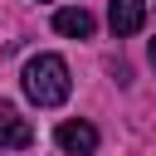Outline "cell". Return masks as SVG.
Returning <instances> with one entry per match:
<instances>
[{"instance_id": "obj_1", "label": "cell", "mask_w": 156, "mask_h": 156, "mask_svg": "<svg viewBox=\"0 0 156 156\" xmlns=\"http://www.w3.org/2000/svg\"><path fill=\"white\" fill-rule=\"evenodd\" d=\"M68 63L58 58V54H34L29 63H24V93H29V102H39V107H58L63 98H68Z\"/></svg>"}, {"instance_id": "obj_2", "label": "cell", "mask_w": 156, "mask_h": 156, "mask_svg": "<svg viewBox=\"0 0 156 156\" xmlns=\"http://www.w3.org/2000/svg\"><path fill=\"white\" fill-rule=\"evenodd\" d=\"M107 24H112L117 39L136 34V29L146 24V0H112V5H107Z\"/></svg>"}, {"instance_id": "obj_3", "label": "cell", "mask_w": 156, "mask_h": 156, "mask_svg": "<svg viewBox=\"0 0 156 156\" xmlns=\"http://www.w3.org/2000/svg\"><path fill=\"white\" fill-rule=\"evenodd\" d=\"M54 141H58L68 156H93V151H98V127H88V122H63V127L54 132Z\"/></svg>"}, {"instance_id": "obj_4", "label": "cell", "mask_w": 156, "mask_h": 156, "mask_svg": "<svg viewBox=\"0 0 156 156\" xmlns=\"http://www.w3.org/2000/svg\"><path fill=\"white\" fill-rule=\"evenodd\" d=\"M29 141H34V127H29L15 107L0 102V151H24Z\"/></svg>"}, {"instance_id": "obj_5", "label": "cell", "mask_w": 156, "mask_h": 156, "mask_svg": "<svg viewBox=\"0 0 156 156\" xmlns=\"http://www.w3.org/2000/svg\"><path fill=\"white\" fill-rule=\"evenodd\" d=\"M54 29L68 34V39H88V34H93V15H88L83 5H68V10L54 15Z\"/></svg>"}, {"instance_id": "obj_6", "label": "cell", "mask_w": 156, "mask_h": 156, "mask_svg": "<svg viewBox=\"0 0 156 156\" xmlns=\"http://www.w3.org/2000/svg\"><path fill=\"white\" fill-rule=\"evenodd\" d=\"M151 63H156V39H151Z\"/></svg>"}]
</instances>
